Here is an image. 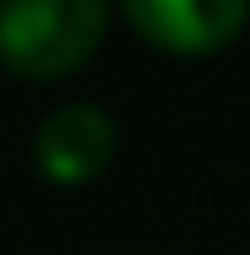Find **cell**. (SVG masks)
Wrapping results in <instances>:
<instances>
[{"instance_id": "6da1fadb", "label": "cell", "mask_w": 250, "mask_h": 255, "mask_svg": "<svg viewBox=\"0 0 250 255\" xmlns=\"http://www.w3.org/2000/svg\"><path fill=\"white\" fill-rule=\"evenodd\" d=\"M110 10L99 0H21L0 5V63L21 78H63L105 42Z\"/></svg>"}, {"instance_id": "7a4b0ae2", "label": "cell", "mask_w": 250, "mask_h": 255, "mask_svg": "<svg viewBox=\"0 0 250 255\" xmlns=\"http://www.w3.org/2000/svg\"><path fill=\"white\" fill-rule=\"evenodd\" d=\"M125 21L162 52L203 57L230 47L245 31L250 5H240V0H135V5H125Z\"/></svg>"}, {"instance_id": "3957f363", "label": "cell", "mask_w": 250, "mask_h": 255, "mask_svg": "<svg viewBox=\"0 0 250 255\" xmlns=\"http://www.w3.org/2000/svg\"><path fill=\"white\" fill-rule=\"evenodd\" d=\"M31 156H37V172L58 188L94 182L115 156V120L99 104H63L42 120Z\"/></svg>"}]
</instances>
